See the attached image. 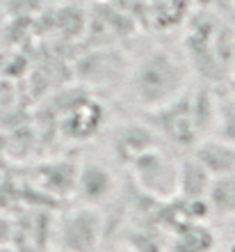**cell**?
<instances>
[{
    "label": "cell",
    "instance_id": "1",
    "mask_svg": "<svg viewBox=\"0 0 235 252\" xmlns=\"http://www.w3.org/2000/svg\"><path fill=\"white\" fill-rule=\"evenodd\" d=\"M187 85V66L167 48H156L135 64L131 76V87L139 106L146 110L169 103L178 94L185 92Z\"/></svg>",
    "mask_w": 235,
    "mask_h": 252
},
{
    "label": "cell",
    "instance_id": "2",
    "mask_svg": "<svg viewBox=\"0 0 235 252\" xmlns=\"http://www.w3.org/2000/svg\"><path fill=\"white\" fill-rule=\"evenodd\" d=\"M178 163L181 160H174L157 145L135 156L128 165L139 190L160 202H169L178 192Z\"/></svg>",
    "mask_w": 235,
    "mask_h": 252
},
{
    "label": "cell",
    "instance_id": "3",
    "mask_svg": "<svg viewBox=\"0 0 235 252\" xmlns=\"http://www.w3.org/2000/svg\"><path fill=\"white\" fill-rule=\"evenodd\" d=\"M149 124L157 133V138L162 135L171 145L192 147V149L196 147V142H201V135L196 131L194 117H192V99H189L187 90L178 94L176 99H171L169 103H164L156 110H149Z\"/></svg>",
    "mask_w": 235,
    "mask_h": 252
},
{
    "label": "cell",
    "instance_id": "4",
    "mask_svg": "<svg viewBox=\"0 0 235 252\" xmlns=\"http://www.w3.org/2000/svg\"><path fill=\"white\" fill-rule=\"evenodd\" d=\"M103 236V216L94 206H80L59 227V248L71 252H96Z\"/></svg>",
    "mask_w": 235,
    "mask_h": 252
},
{
    "label": "cell",
    "instance_id": "5",
    "mask_svg": "<svg viewBox=\"0 0 235 252\" xmlns=\"http://www.w3.org/2000/svg\"><path fill=\"white\" fill-rule=\"evenodd\" d=\"M73 190L85 206L98 209L101 204L112 199V195L117 190V179L107 165L98 163V160H87L82 167H78Z\"/></svg>",
    "mask_w": 235,
    "mask_h": 252
},
{
    "label": "cell",
    "instance_id": "6",
    "mask_svg": "<svg viewBox=\"0 0 235 252\" xmlns=\"http://www.w3.org/2000/svg\"><path fill=\"white\" fill-rule=\"evenodd\" d=\"M192 154L212 174V179L235 174V145L231 142H224L219 138H203L201 142H196Z\"/></svg>",
    "mask_w": 235,
    "mask_h": 252
},
{
    "label": "cell",
    "instance_id": "7",
    "mask_svg": "<svg viewBox=\"0 0 235 252\" xmlns=\"http://www.w3.org/2000/svg\"><path fill=\"white\" fill-rule=\"evenodd\" d=\"M212 184V174L201 165L194 154L178 163V192L176 197L187 202H206V195Z\"/></svg>",
    "mask_w": 235,
    "mask_h": 252
},
{
    "label": "cell",
    "instance_id": "8",
    "mask_svg": "<svg viewBox=\"0 0 235 252\" xmlns=\"http://www.w3.org/2000/svg\"><path fill=\"white\" fill-rule=\"evenodd\" d=\"M157 133L151 128V124H128L117 133L114 138V147L121 154V158H126V163H131L135 156H139L146 149L157 147Z\"/></svg>",
    "mask_w": 235,
    "mask_h": 252
},
{
    "label": "cell",
    "instance_id": "9",
    "mask_svg": "<svg viewBox=\"0 0 235 252\" xmlns=\"http://www.w3.org/2000/svg\"><path fill=\"white\" fill-rule=\"evenodd\" d=\"M215 246V236L210 234V229L201 222H189V225L181 227L176 234V252H210Z\"/></svg>",
    "mask_w": 235,
    "mask_h": 252
},
{
    "label": "cell",
    "instance_id": "10",
    "mask_svg": "<svg viewBox=\"0 0 235 252\" xmlns=\"http://www.w3.org/2000/svg\"><path fill=\"white\" fill-rule=\"evenodd\" d=\"M206 202L212 206L215 213L235 216V174L212 179L210 190H208V195H206Z\"/></svg>",
    "mask_w": 235,
    "mask_h": 252
},
{
    "label": "cell",
    "instance_id": "11",
    "mask_svg": "<svg viewBox=\"0 0 235 252\" xmlns=\"http://www.w3.org/2000/svg\"><path fill=\"white\" fill-rule=\"evenodd\" d=\"M57 252H71V250H64V248H59V250Z\"/></svg>",
    "mask_w": 235,
    "mask_h": 252
}]
</instances>
